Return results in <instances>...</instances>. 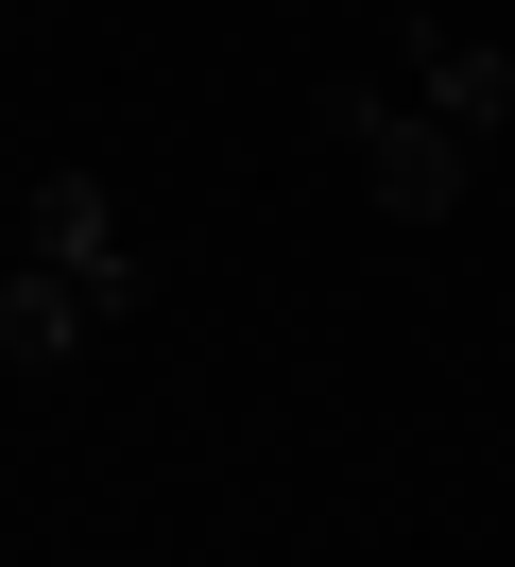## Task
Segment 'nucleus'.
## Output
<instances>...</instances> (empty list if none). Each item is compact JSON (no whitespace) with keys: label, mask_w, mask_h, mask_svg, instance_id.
Masks as SVG:
<instances>
[{"label":"nucleus","mask_w":515,"mask_h":567,"mask_svg":"<svg viewBox=\"0 0 515 567\" xmlns=\"http://www.w3.org/2000/svg\"><path fill=\"white\" fill-rule=\"evenodd\" d=\"M327 138H343V173H361L378 224H446V207L481 189V138H464V121H430L395 70H343V86H327Z\"/></svg>","instance_id":"nucleus-1"},{"label":"nucleus","mask_w":515,"mask_h":567,"mask_svg":"<svg viewBox=\"0 0 515 567\" xmlns=\"http://www.w3.org/2000/svg\"><path fill=\"white\" fill-rule=\"evenodd\" d=\"M18 258H52V276H86V292H103L121 327H137V292H155V276H137V241H121V189H103L86 155L18 189Z\"/></svg>","instance_id":"nucleus-2"},{"label":"nucleus","mask_w":515,"mask_h":567,"mask_svg":"<svg viewBox=\"0 0 515 567\" xmlns=\"http://www.w3.org/2000/svg\"><path fill=\"white\" fill-rule=\"evenodd\" d=\"M378 70H395L430 121H464V138H498V121H515V52H498V35H464V18H412V35H378Z\"/></svg>","instance_id":"nucleus-3"},{"label":"nucleus","mask_w":515,"mask_h":567,"mask_svg":"<svg viewBox=\"0 0 515 567\" xmlns=\"http://www.w3.org/2000/svg\"><path fill=\"white\" fill-rule=\"evenodd\" d=\"M103 327H121V310H103L86 276H52V258H18V276H0V361H86Z\"/></svg>","instance_id":"nucleus-4"},{"label":"nucleus","mask_w":515,"mask_h":567,"mask_svg":"<svg viewBox=\"0 0 515 567\" xmlns=\"http://www.w3.org/2000/svg\"><path fill=\"white\" fill-rule=\"evenodd\" d=\"M412 18H446V0H378V35H412Z\"/></svg>","instance_id":"nucleus-5"}]
</instances>
